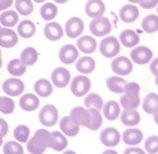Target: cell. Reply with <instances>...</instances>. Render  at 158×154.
Returning <instances> with one entry per match:
<instances>
[{"label":"cell","mask_w":158,"mask_h":154,"mask_svg":"<svg viewBox=\"0 0 158 154\" xmlns=\"http://www.w3.org/2000/svg\"><path fill=\"white\" fill-rule=\"evenodd\" d=\"M124 154H147L146 150L139 147H128L124 150Z\"/></svg>","instance_id":"obj_46"},{"label":"cell","mask_w":158,"mask_h":154,"mask_svg":"<svg viewBox=\"0 0 158 154\" xmlns=\"http://www.w3.org/2000/svg\"><path fill=\"white\" fill-rule=\"evenodd\" d=\"M3 139H4V136H3L2 134H0V147H2V145H3V143H4V142H3Z\"/></svg>","instance_id":"obj_55"},{"label":"cell","mask_w":158,"mask_h":154,"mask_svg":"<svg viewBox=\"0 0 158 154\" xmlns=\"http://www.w3.org/2000/svg\"><path fill=\"white\" fill-rule=\"evenodd\" d=\"M57 5L55 3H44L41 8V17L47 20V22H52L56 17H57Z\"/></svg>","instance_id":"obj_37"},{"label":"cell","mask_w":158,"mask_h":154,"mask_svg":"<svg viewBox=\"0 0 158 154\" xmlns=\"http://www.w3.org/2000/svg\"><path fill=\"white\" fill-rule=\"evenodd\" d=\"M0 29H2V24H0Z\"/></svg>","instance_id":"obj_61"},{"label":"cell","mask_w":158,"mask_h":154,"mask_svg":"<svg viewBox=\"0 0 158 154\" xmlns=\"http://www.w3.org/2000/svg\"><path fill=\"white\" fill-rule=\"evenodd\" d=\"M69 116L78 126L87 128L89 124H90V114H89V110L86 107H84V106H75L71 110Z\"/></svg>","instance_id":"obj_12"},{"label":"cell","mask_w":158,"mask_h":154,"mask_svg":"<svg viewBox=\"0 0 158 154\" xmlns=\"http://www.w3.org/2000/svg\"><path fill=\"white\" fill-rule=\"evenodd\" d=\"M13 135H14V138L18 143H27L28 139H29V135H31V130L27 125L20 124L18 126H15Z\"/></svg>","instance_id":"obj_38"},{"label":"cell","mask_w":158,"mask_h":154,"mask_svg":"<svg viewBox=\"0 0 158 154\" xmlns=\"http://www.w3.org/2000/svg\"><path fill=\"white\" fill-rule=\"evenodd\" d=\"M102 154H119V153L115 152L113 148H108L106 150H104V152H102Z\"/></svg>","instance_id":"obj_50"},{"label":"cell","mask_w":158,"mask_h":154,"mask_svg":"<svg viewBox=\"0 0 158 154\" xmlns=\"http://www.w3.org/2000/svg\"><path fill=\"white\" fill-rule=\"evenodd\" d=\"M149 70L154 76H158V57L154 58L153 61H151V65H149Z\"/></svg>","instance_id":"obj_49"},{"label":"cell","mask_w":158,"mask_h":154,"mask_svg":"<svg viewBox=\"0 0 158 154\" xmlns=\"http://www.w3.org/2000/svg\"><path fill=\"white\" fill-rule=\"evenodd\" d=\"M128 2H130V4H138L140 0H128Z\"/></svg>","instance_id":"obj_54"},{"label":"cell","mask_w":158,"mask_h":154,"mask_svg":"<svg viewBox=\"0 0 158 154\" xmlns=\"http://www.w3.org/2000/svg\"><path fill=\"white\" fill-rule=\"evenodd\" d=\"M84 104H85L86 109H96V110L101 111V109L104 106V101H102V97L98 94H87V95H85Z\"/></svg>","instance_id":"obj_33"},{"label":"cell","mask_w":158,"mask_h":154,"mask_svg":"<svg viewBox=\"0 0 158 154\" xmlns=\"http://www.w3.org/2000/svg\"><path fill=\"white\" fill-rule=\"evenodd\" d=\"M153 58L152 49L146 46H135L130 52V61L137 65H147Z\"/></svg>","instance_id":"obj_6"},{"label":"cell","mask_w":158,"mask_h":154,"mask_svg":"<svg viewBox=\"0 0 158 154\" xmlns=\"http://www.w3.org/2000/svg\"><path fill=\"white\" fill-rule=\"evenodd\" d=\"M138 4L140 5V8L149 10V9H153L158 5V0H140Z\"/></svg>","instance_id":"obj_45"},{"label":"cell","mask_w":158,"mask_h":154,"mask_svg":"<svg viewBox=\"0 0 158 154\" xmlns=\"http://www.w3.org/2000/svg\"><path fill=\"white\" fill-rule=\"evenodd\" d=\"M51 143V133L47 129H38L27 142V150L31 154H43Z\"/></svg>","instance_id":"obj_1"},{"label":"cell","mask_w":158,"mask_h":154,"mask_svg":"<svg viewBox=\"0 0 158 154\" xmlns=\"http://www.w3.org/2000/svg\"><path fill=\"white\" fill-rule=\"evenodd\" d=\"M123 94L131 99H138L140 94V86L137 82H127Z\"/></svg>","instance_id":"obj_43"},{"label":"cell","mask_w":158,"mask_h":154,"mask_svg":"<svg viewBox=\"0 0 158 154\" xmlns=\"http://www.w3.org/2000/svg\"><path fill=\"white\" fill-rule=\"evenodd\" d=\"M15 110V102L10 96H0V112L10 115Z\"/></svg>","instance_id":"obj_39"},{"label":"cell","mask_w":158,"mask_h":154,"mask_svg":"<svg viewBox=\"0 0 158 154\" xmlns=\"http://www.w3.org/2000/svg\"><path fill=\"white\" fill-rule=\"evenodd\" d=\"M120 121L128 128H135L140 123V114L137 110H123L120 112Z\"/></svg>","instance_id":"obj_27"},{"label":"cell","mask_w":158,"mask_h":154,"mask_svg":"<svg viewBox=\"0 0 158 154\" xmlns=\"http://www.w3.org/2000/svg\"><path fill=\"white\" fill-rule=\"evenodd\" d=\"M0 58H2V49H0Z\"/></svg>","instance_id":"obj_59"},{"label":"cell","mask_w":158,"mask_h":154,"mask_svg":"<svg viewBox=\"0 0 158 154\" xmlns=\"http://www.w3.org/2000/svg\"><path fill=\"white\" fill-rule=\"evenodd\" d=\"M111 70L116 76H127L133 71V62L125 56H116L111 62Z\"/></svg>","instance_id":"obj_7"},{"label":"cell","mask_w":158,"mask_h":154,"mask_svg":"<svg viewBox=\"0 0 158 154\" xmlns=\"http://www.w3.org/2000/svg\"><path fill=\"white\" fill-rule=\"evenodd\" d=\"M39 97L35 94H24L19 99V106L24 111H34L39 106Z\"/></svg>","instance_id":"obj_23"},{"label":"cell","mask_w":158,"mask_h":154,"mask_svg":"<svg viewBox=\"0 0 158 154\" xmlns=\"http://www.w3.org/2000/svg\"><path fill=\"white\" fill-rule=\"evenodd\" d=\"M15 9L18 14L29 15L33 11V2L32 0H15Z\"/></svg>","instance_id":"obj_40"},{"label":"cell","mask_w":158,"mask_h":154,"mask_svg":"<svg viewBox=\"0 0 158 154\" xmlns=\"http://www.w3.org/2000/svg\"><path fill=\"white\" fill-rule=\"evenodd\" d=\"M90 32L94 37H106L111 32V23L108 18H94L90 23Z\"/></svg>","instance_id":"obj_4"},{"label":"cell","mask_w":158,"mask_h":154,"mask_svg":"<svg viewBox=\"0 0 158 154\" xmlns=\"http://www.w3.org/2000/svg\"><path fill=\"white\" fill-rule=\"evenodd\" d=\"M62 154H77L76 152H73V150H63V153Z\"/></svg>","instance_id":"obj_53"},{"label":"cell","mask_w":158,"mask_h":154,"mask_svg":"<svg viewBox=\"0 0 158 154\" xmlns=\"http://www.w3.org/2000/svg\"><path fill=\"white\" fill-rule=\"evenodd\" d=\"M67 136H64L61 132H52L51 133V143L49 148L55 152H63L67 148Z\"/></svg>","instance_id":"obj_25"},{"label":"cell","mask_w":158,"mask_h":154,"mask_svg":"<svg viewBox=\"0 0 158 154\" xmlns=\"http://www.w3.org/2000/svg\"><path fill=\"white\" fill-rule=\"evenodd\" d=\"M144 150L148 154L158 153V135H151L144 142Z\"/></svg>","instance_id":"obj_44"},{"label":"cell","mask_w":158,"mask_h":154,"mask_svg":"<svg viewBox=\"0 0 158 154\" xmlns=\"http://www.w3.org/2000/svg\"><path fill=\"white\" fill-rule=\"evenodd\" d=\"M4 154H23V147L17 140H9L3 145Z\"/></svg>","instance_id":"obj_42"},{"label":"cell","mask_w":158,"mask_h":154,"mask_svg":"<svg viewBox=\"0 0 158 154\" xmlns=\"http://www.w3.org/2000/svg\"><path fill=\"white\" fill-rule=\"evenodd\" d=\"M17 25H18L17 34L22 38L27 39V38H32L35 34V24L32 20H22Z\"/></svg>","instance_id":"obj_28"},{"label":"cell","mask_w":158,"mask_h":154,"mask_svg":"<svg viewBox=\"0 0 158 154\" xmlns=\"http://www.w3.org/2000/svg\"><path fill=\"white\" fill-rule=\"evenodd\" d=\"M119 42L127 48H134L139 43V35L131 29H125L119 35Z\"/></svg>","instance_id":"obj_26"},{"label":"cell","mask_w":158,"mask_h":154,"mask_svg":"<svg viewBox=\"0 0 158 154\" xmlns=\"http://www.w3.org/2000/svg\"><path fill=\"white\" fill-rule=\"evenodd\" d=\"M122 135L115 128H105L100 133V142L106 148H114L120 143Z\"/></svg>","instance_id":"obj_10"},{"label":"cell","mask_w":158,"mask_h":154,"mask_svg":"<svg viewBox=\"0 0 158 154\" xmlns=\"http://www.w3.org/2000/svg\"><path fill=\"white\" fill-rule=\"evenodd\" d=\"M99 49H100V53L105 58H114L120 52V42L118 38L113 35H106L100 42Z\"/></svg>","instance_id":"obj_2"},{"label":"cell","mask_w":158,"mask_h":154,"mask_svg":"<svg viewBox=\"0 0 158 154\" xmlns=\"http://www.w3.org/2000/svg\"><path fill=\"white\" fill-rule=\"evenodd\" d=\"M8 132H9V125H8V123H6L4 119L0 118V134H2L3 136H5V135H8Z\"/></svg>","instance_id":"obj_47"},{"label":"cell","mask_w":158,"mask_h":154,"mask_svg":"<svg viewBox=\"0 0 158 154\" xmlns=\"http://www.w3.org/2000/svg\"><path fill=\"white\" fill-rule=\"evenodd\" d=\"M51 82L58 88H64L71 82V73L64 67H57L51 75Z\"/></svg>","instance_id":"obj_11"},{"label":"cell","mask_w":158,"mask_h":154,"mask_svg":"<svg viewBox=\"0 0 158 154\" xmlns=\"http://www.w3.org/2000/svg\"><path fill=\"white\" fill-rule=\"evenodd\" d=\"M34 92L38 97H48L53 92V85L46 79H39L34 82Z\"/></svg>","instance_id":"obj_24"},{"label":"cell","mask_w":158,"mask_h":154,"mask_svg":"<svg viewBox=\"0 0 158 154\" xmlns=\"http://www.w3.org/2000/svg\"><path fill=\"white\" fill-rule=\"evenodd\" d=\"M24 82L19 80L18 77H11V79H6L3 83V91L6 94V96L14 97L19 96L24 92Z\"/></svg>","instance_id":"obj_9"},{"label":"cell","mask_w":158,"mask_h":154,"mask_svg":"<svg viewBox=\"0 0 158 154\" xmlns=\"http://www.w3.org/2000/svg\"><path fill=\"white\" fill-rule=\"evenodd\" d=\"M127 81L120 76H111L106 79V87L114 94H123Z\"/></svg>","instance_id":"obj_29"},{"label":"cell","mask_w":158,"mask_h":154,"mask_svg":"<svg viewBox=\"0 0 158 154\" xmlns=\"http://www.w3.org/2000/svg\"><path fill=\"white\" fill-rule=\"evenodd\" d=\"M139 17V9L135 4H127L122 6L119 11V18L124 23H133Z\"/></svg>","instance_id":"obj_21"},{"label":"cell","mask_w":158,"mask_h":154,"mask_svg":"<svg viewBox=\"0 0 158 154\" xmlns=\"http://www.w3.org/2000/svg\"><path fill=\"white\" fill-rule=\"evenodd\" d=\"M95 68H96L95 59L90 56L80 57L76 61V70L81 75H90L91 72L95 71Z\"/></svg>","instance_id":"obj_22"},{"label":"cell","mask_w":158,"mask_h":154,"mask_svg":"<svg viewBox=\"0 0 158 154\" xmlns=\"http://www.w3.org/2000/svg\"><path fill=\"white\" fill-rule=\"evenodd\" d=\"M19 22V14L14 10H8V11H3L0 14V24L5 28H11L17 25Z\"/></svg>","instance_id":"obj_30"},{"label":"cell","mask_w":158,"mask_h":154,"mask_svg":"<svg viewBox=\"0 0 158 154\" xmlns=\"http://www.w3.org/2000/svg\"><path fill=\"white\" fill-rule=\"evenodd\" d=\"M156 85L158 86V76H156Z\"/></svg>","instance_id":"obj_57"},{"label":"cell","mask_w":158,"mask_h":154,"mask_svg":"<svg viewBox=\"0 0 158 154\" xmlns=\"http://www.w3.org/2000/svg\"><path fill=\"white\" fill-rule=\"evenodd\" d=\"M6 70L13 77H19V76H23L25 73V71H27V66H25L20 59L14 58L8 63Z\"/></svg>","instance_id":"obj_32"},{"label":"cell","mask_w":158,"mask_h":154,"mask_svg":"<svg viewBox=\"0 0 158 154\" xmlns=\"http://www.w3.org/2000/svg\"><path fill=\"white\" fill-rule=\"evenodd\" d=\"M157 15H158V5H157Z\"/></svg>","instance_id":"obj_60"},{"label":"cell","mask_w":158,"mask_h":154,"mask_svg":"<svg viewBox=\"0 0 158 154\" xmlns=\"http://www.w3.org/2000/svg\"><path fill=\"white\" fill-rule=\"evenodd\" d=\"M78 49L76 48V46L73 44H64L61 49H60V61L64 65H71V63L76 62L78 58Z\"/></svg>","instance_id":"obj_14"},{"label":"cell","mask_w":158,"mask_h":154,"mask_svg":"<svg viewBox=\"0 0 158 154\" xmlns=\"http://www.w3.org/2000/svg\"><path fill=\"white\" fill-rule=\"evenodd\" d=\"M101 110H102V112H101L102 116H104L105 119L110 120V121L116 120L118 118H119L120 112H122V109H120L119 102H116V101H114V100L105 102Z\"/></svg>","instance_id":"obj_20"},{"label":"cell","mask_w":158,"mask_h":154,"mask_svg":"<svg viewBox=\"0 0 158 154\" xmlns=\"http://www.w3.org/2000/svg\"><path fill=\"white\" fill-rule=\"evenodd\" d=\"M18 34L11 28H2L0 29V47L3 48H13L18 44Z\"/></svg>","instance_id":"obj_16"},{"label":"cell","mask_w":158,"mask_h":154,"mask_svg":"<svg viewBox=\"0 0 158 154\" xmlns=\"http://www.w3.org/2000/svg\"><path fill=\"white\" fill-rule=\"evenodd\" d=\"M152 115H153V120H154V123L158 125V107L156 109V111H154Z\"/></svg>","instance_id":"obj_51"},{"label":"cell","mask_w":158,"mask_h":154,"mask_svg":"<svg viewBox=\"0 0 158 154\" xmlns=\"http://www.w3.org/2000/svg\"><path fill=\"white\" fill-rule=\"evenodd\" d=\"M122 140L128 147H137L143 142V133L137 128H128L125 132H123Z\"/></svg>","instance_id":"obj_15"},{"label":"cell","mask_w":158,"mask_h":154,"mask_svg":"<svg viewBox=\"0 0 158 154\" xmlns=\"http://www.w3.org/2000/svg\"><path fill=\"white\" fill-rule=\"evenodd\" d=\"M142 106H143V110L147 114H153L156 111V109L158 107V95L154 92H149L144 97Z\"/></svg>","instance_id":"obj_34"},{"label":"cell","mask_w":158,"mask_h":154,"mask_svg":"<svg viewBox=\"0 0 158 154\" xmlns=\"http://www.w3.org/2000/svg\"><path fill=\"white\" fill-rule=\"evenodd\" d=\"M39 123L46 128L53 126L58 121V110L55 105L47 104L39 111Z\"/></svg>","instance_id":"obj_5"},{"label":"cell","mask_w":158,"mask_h":154,"mask_svg":"<svg viewBox=\"0 0 158 154\" xmlns=\"http://www.w3.org/2000/svg\"><path fill=\"white\" fill-rule=\"evenodd\" d=\"M13 3H14V0H0V11L3 10H8Z\"/></svg>","instance_id":"obj_48"},{"label":"cell","mask_w":158,"mask_h":154,"mask_svg":"<svg viewBox=\"0 0 158 154\" xmlns=\"http://www.w3.org/2000/svg\"><path fill=\"white\" fill-rule=\"evenodd\" d=\"M85 13L90 18L102 17L105 13V4L102 0H89L85 5Z\"/></svg>","instance_id":"obj_18"},{"label":"cell","mask_w":158,"mask_h":154,"mask_svg":"<svg viewBox=\"0 0 158 154\" xmlns=\"http://www.w3.org/2000/svg\"><path fill=\"white\" fill-rule=\"evenodd\" d=\"M84 28H85V24H84V20L81 18L71 17L67 22H66L63 32L66 33V35L69 38H71V39H76V38H78L82 34Z\"/></svg>","instance_id":"obj_8"},{"label":"cell","mask_w":158,"mask_h":154,"mask_svg":"<svg viewBox=\"0 0 158 154\" xmlns=\"http://www.w3.org/2000/svg\"><path fill=\"white\" fill-rule=\"evenodd\" d=\"M119 102H120V104H119L120 107H123L124 110H137V107L140 104V97L131 99V97H128L124 94H122Z\"/></svg>","instance_id":"obj_41"},{"label":"cell","mask_w":158,"mask_h":154,"mask_svg":"<svg viewBox=\"0 0 158 154\" xmlns=\"http://www.w3.org/2000/svg\"><path fill=\"white\" fill-rule=\"evenodd\" d=\"M55 4H64V3H67L69 0H53Z\"/></svg>","instance_id":"obj_52"},{"label":"cell","mask_w":158,"mask_h":154,"mask_svg":"<svg viewBox=\"0 0 158 154\" xmlns=\"http://www.w3.org/2000/svg\"><path fill=\"white\" fill-rule=\"evenodd\" d=\"M25 66H33L38 61V52L33 47H27L22 51L20 58H19Z\"/></svg>","instance_id":"obj_31"},{"label":"cell","mask_w":158,"mask_h":154,"mask_svg":"<svg viewBox=\"0 0 158 154\" xmlns=\"http://www.w3.org/2000/svg\"><path fill=\"white\" fill-rule=\"evenodd\" d=\"M76 48L78 49V52L85 53V55H91L94 53L98 48V42L94 37L91 35H82L78 37V41L76 43Z\"/></svg>","instance_id":"obj_13"},{"label":"cell","mask_w":158,"mask_h":154,"mask_svg":"<svg viewBox=\"0 0 158 154\" xmlns=\"http://www.w3.org/2000/svg\"><path fill=\"white\" fill-rule=\"evenodd\" d=\"M89 114H90V124H89V129L90 130H99V128H101L102 125V114L100 110L96 109H87Z\"/></svg>","instance_id":"obj_36"},{"label":"cell","mask_w":158,"mask_h":154,"mask_svg":"<svg viewBox=\"0 0 158 154\" xmlns=\"http://www.w3.org/2000/svg\"><path fill=\"white\" fill-rule=\"evenodd\" d=\"M2 66H3V61H2V58H0V68H2Z\"/></svg>","instance_id":"obj_58"},{"label":"cell","mask_w":158,"mask_h":154,"mask_svg":"<svg viewBox=\"0 0 158 154\" xmlns=\"http://www.w3.org/2000/svg\"><path fill=\"white\" fill-rule=\"evenodd\" d=\"M32 2H35V3H44L46 0H32Z\"/></svg>","instance_id":"obj_56"},{"label":"cell","mask_w":158,"mask_h":154,"mask_svg":"<svg viewBox=\"0 0 158 154\" xmlns=\"http://www.w3.org/2000/svg\"><path fill=\"white\" fill-rule=\"evenodd\" d=\"M44 37L47 38L48 41H52V42H56V41H60L61 38L63 37V28L57 23V22H48L46 25H44Z\"/></svg>","instance_id":"obj_17"},{"label":"cell","mask_w":158,"mask_h":154,"mask_svg":"<svg viewBox=\"0 0 158 154\" xmlns=\"http://www.w3.org/2000/svg\"><path fill=\"white\" fill-rule=\"evenodd\" d=\"M60 132L64 135V136H69V138H72V136H76L78 133H80V126L76 125L70 116H63L61 120H60Z\"/></svg>","instance_id":"obj_19"},{"label":"cell","mask_w":158,"mask_h":154,"mask_svg":"<svg viewBox=\"0 0 158 154\" xmlns=\"http://www.w3.org/2000/svg\"><path fill=\"white\" fill-rule=\"evenodd\" d=\"M23 154H24V153H23Z\"/></svg>","instance_id":"obj_62"},{"label":"cell","mask_w":158,"mask_h":154,"mask_svg":"<svg viewBox=\"0 0 158 154\" xmlns=\"http://www.w3.org/2000/svg\"><path fill=\"white\" fill-rule=\"evenodd\" d=\"M70 83H71L70 85L71 92L76 97H84L85 95H87L90 92L91 81L86 75H78V76L73 77Z\"/></svg>","instance_id":"obj_3"},{"label":"cell","mask_w":158,"mask_h":154,"mask_svg":"<svg viewBox=\"0 0 158 154\" xmlns=\"http://www.w3.org/2000/svg\"><path fill=\"white\" fill-rule=\"evenodd\" d=\"M142 29L146 33H156L158 30V15L149 14L142 20Z\"/></svg>","instance_id":"obj_35"}]
</instances>
